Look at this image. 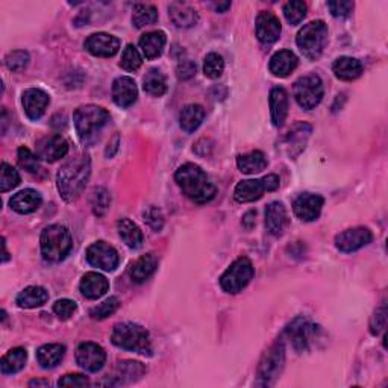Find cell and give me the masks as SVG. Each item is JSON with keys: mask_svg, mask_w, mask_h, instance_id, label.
<instances>
[{"mask_svg": "<svg viewBox=\"0 0 388 388\" xmlns=\"http://www.w3.org/2000/svg\"><path fill=\"white\" fill-rule=\"evenodd\" d=\"M91 174V161L87 154L74 156L61 167L57 174V185L65 202H73L82 194Z\"/></svg>", "mask_w": 388, "mask_h": 388, "instance_id": "1", "label": "cell"}, {"mask_svg": "<svg viewBox=\"0 0 388 388\" xmlns=\"http://www.w3.org/2000/svg\"><path fill=\"white\" fill-rule=\"evenodd\" d=\"M174 179H176L182 193L194 203H207L214 199L217 193L216 185L211 184L207 173L199 165L192 163L181 165L174 174Z\"/></svg>", "mask_w": 388, "mask_h": 388, "instance_id": "2", "label": "cell"}, {"mask_svg": "<svg viewBox=\"0 0 388 388\" xmlns=\"http://www.w3.org/2000/svg\"><path fill=\"white\" fill-rule=\"evenodd\" d=\"M73 121L81 141L90 144L97 139V135L110 121V114L102 106L85 105L74 111Z\"/></svg>", "mask_w": 388, "mask_h": 388, "instance_id": "3", "label": "cell"}, {"mask_svg": "<svg viewBox=\"0 0 388 388\" xmlns=\"http://www.w3.org/2000/svg\"><path fill=\"white\" fill-rule=\"evenodd\" d=\"M41 254L45 261L59 263L67 258L73 247L70 231L61 225H50L44 227L40 237Z\"/></svg>", "mask_w": 388, "mask_h": 388, "instance_id": "4", "label": "cell"}, {"mask_svg": "<svg viewBox=\"0 0 388 388\" xmlns=\"http://www.w3.org/2000/svg\"><path fill=\"white\" fill-rule=\"evenodd\" d=\"M111 341L114 346L125 349V351H131L147 356L152 355L149 332L136 323L125 322L114 326Z\"/></svg>", "mask_w": 388, "mask_h": 388, "instance_id": "5", "label": "cell"}, {"mask_svg": "<svg viewBox=\"0 0 388 388\" xmlns=\"http://www.w3.org/2000/svg\"><path fill=\"white\" fill-rule=\"evenodd\" d=\"M296 43L308 59H318L323 53L326 43H328V26L323 20L309 21L299 30Z\"/></svg>", "mask_w": 388, "mask_h": 388, "instance_id": "6", "label": "cell"}, {"mask_svg": "<svg viewBox=\"0 0 388 388\" xmlns=\"http://www.w3.org/2000/svg\"><path fill=\"white\" fill-rule=\"evenodd\" d=\"M285 364V346L284 341H278L267 352L263 355L260 367H258L256 385L270 387L275 384Z\"/></svg>", "mask_w": 388, "mask_h": 388, "instance_id": "7", "label": "cell"}, {"mask_svg": "<svg viewBox=\"0 0 388 388\" xmlns=\"http://www.w3.org/2000/svg\"><path fill=\"white\" fill-rule=\"evenodd\" d=\"M294 99L303 110H314L323 99V82L317 74L302 76L294 83Z\"/></svg>", "mask_w": 388, "mask_h": 388, "instance_id": "8", "label": "cell"}, {"mask_svg": "<svg viewBox=\"0 0 388 388\" xmlns=\"http://www.w3.org/2000/svg\"><path fill=\"white\" fill-rule=\"evenodd\" d=\"M252 278H254V265L250 263L249 258L243 256L238 258L237 261H234L231 264V267L223 273L222 278H220V285H222L226 293L237 294L250 283V279Z\"/></svg>", "mask_w": 388, "mask_h": 388, "instance_id": "9", "label": "cell"}, {"mask_svg": "<svg viewBox=\"0 0 388 388\" xmlns=\"http://www.w3.org/2000/svg\"><path fill=\"white\" fill-rule=\"evenodd\" d=\"M280 181L276 174H267L263 179H247L241 181L235 187L234 196L241 203H249L261 199L265 192H275L279 188Z\"/></svg>", "mask_w": 388, "mask_h": 388, "instance_id": "10", "label": "cell"}, {"mask_svg": "<svg viewBox=\"0 0 388 388\" xmlns=\"http://www.w3.org/2000/svg\"><path fill=\"white\" fill-rule=\"evenodd\" d=\"M317 332L318 328L316 325L308 322L307 318L298 317L287 326L284 334L296 351L303 352L308 351L309 346L314 343V340L317 338Z\"/></svg>", "mask_w": 388, "mask_h": 388, "instance_id": "11", "label": "cell"}, {"mask_svg": "<svg viewBox=\"0 0 388 388\" xmlns=\"http://www.w3.org/2000/svg\"><path fill=\"white\" fill-rule=\"evenodd\" d=\"M87 261L105 272H112L117 269L120 263V256L117 250L112 246L106 245L105 241H96L87 249Z\"/></svg>", "mask_w": 388, "mask_h": 388, "instance_id": "12", "label": "cell"}, {"mask_svg": "<svg viewBox=\"0 0 388 388\" xmlns=\"http://www.w3.org/2000/svg\"><path fill=\"white\" fill-rule=\"evenodd\" d=\"M374 240V234L367 227H354V229H347L345 232L338 234L336 237V246L340 252L352 254L356 250L367 246Z\"/></svg>", "mask_w": 388, "mask_h": 388, "instance_id": "13", "label": "cell"}, {"mask_svg": "<svg viewBox=\"0 0 388 388\" xmlns=\"http://www.w3.org/2000/svg\"><path fill=\"white\" fill-rule=\"evenodd\" d=\"M105 361L106 354L96 343L87 341V343H82L76 349V363L79 364V367L90 371V374H96V371L102 370Z\"/></svg>", "mask_w": 388, "mask_h": 388, "instance_id": "14", "label": "cell"}, {"mask_svg": "<svg viewBox=\"0 0 388 388\" xmlns=\"http://www.w3.org/2000/svg\"><path fill=\"white\" fill-rule=\"evenodd\" d=\"M83 48L87 49V52H90L91 55L94 57H101V58H110L114 57L120 49V40L117 37L105 34V32H99V34H93L90 35Z\"/></svg>", "mask_w": 388, "mask_h": 388, "instance_id": "15", "label": "cell"}, {"mask_svg": "<svg viewBox=\"0 0 388 388\" xmlns=\"http://www.w3.org/2000/svg\"><path fill=\"white\" fill-rule=\"evenodd\" d=\"M256 37L263 44H273L279 40L280 32H283V26L275 14L269 11H261L258 14L256 23Z\"/></svg>", "mask_w": 388, "mask_h": 388, "instance_id": "16", "label": "cell"}, {"mask_svg": "<svg viewBox=\"0 0 388 388\" xmlns=\"http://www.w3.org/2000/svg\"><path fill=\"white\" fill-rule=\"evenodd\" d=\"M146 374V367L139 361H120L117 366L114 367L112 375L108 376L110 385H125L132 384L141 379Z\"/></svg>", "mask_w": 388, "mask_h": 388, "instance_id": "17", "label": "cell"}, {"mask_svg": "<svg viewBox=\"0 0 388 388\" xmlns=\"http://www.w3.org/2000/svg\"><path fill=\"white\" fill-rule=\"evenodd\" d=\"M323 197L318 194L303 193L293 203V211L303 222H314L320 217L323 208Z\"/></svg>", "mask_w": 388, "mask_h": 388, "instance_id": "18", "label": "cell"}, {"mask_svg": "<svg viewBox=\"0 0 388 388\" xmlns=\"http://www.w3.org/2000/svg\"><path fill=\"white\" fill-rule=\"evenodd\" d=\"M311 132H313V127L308 123H303V121L302 123H296L283 139V147L285 154L290 158L298 156L305 149Z\"/></svg>", "mask_w": 388, "mask_h": 388, "instance_id": "19", "label": "cell"}, {"mask_svg": "<svg viewBox=\"0 0 388 388\" xmlns=\"http://www.w3.org/2000/svg\"><path fill=\"white\" fill-rule=\"evenodd\" d=\"M68 152V143L61 135H50L37 144V156L44 161L55 163L64 158Z\"/></svg>", "mask_w": 388, "mask_h": 388, "instance_id": "20", "label": "cell"}, {"mask_svg": "<svg viewBox=\"0 0 388 388\" xmlns=\"http://www.w3.org/2000/svg\"><path fill=\"white\" fill-rule=\"evenodd\" d=\"M139 97L135 81L129 76H120L112 82V101L120 108H129Z\"/></svg>", "mask_w": 388, "mask_h": 388, "instance_id": "21", "label": "cell"}, {"mask_svg": "<svg viewBox=\"0 0 388 388\" xmlns=\"http://www.w3.org/2000/svg\"><path fill=\"white\" fill-rule=\"evenodd\" d=\"M49 103H50V97L43 90L29 88L23 93V108H25L26 116L30 120L41 119Z\"/></svg>", "mask_w": 388, "mask_h": 388, "instance_id": "22", "label": "cell"}, {"mask_svg": "<svg viewBox=\"0 0 388 388\" xmlns=\"http://www.w3.org/2000/svg\"><path fill=\"white\" fill-rule=\"evenodd\" d=\"M288 225V216L285 207L280 202H272L265 208V227L267 231L275 235V237H280L284 234L285 227Z\"/></svg>", "mask_w": 388, "mask_h": 388, "instance_id": "23", "label": "cell"}, {"mask_svg": "<svg viewBox=\"0 0 388 388\" xmlns=\"http://www.w3.org/2000/svg\"><path fill=\"white\" fill-rule=\"evenodd\" d=\"M41 194L32 188L21 190L17 194H14L10 201L11 208L15 212H19V214H30V212H35L41 207Z\"/></svg>", "mask_w": 388, "mask_h": 388, "instance_id": "24", "label": "cell"}, {"mask_svg": "<svg viewBox=\"0 0 388 388\" xmlns=\"http://www.w3.org/2000/svg\"><path fill=\"white\" fill-rule=\"evenodd\" d=\"M269 103H270L273 126L280 127L285 123L288 114V93L283 87L272 88L269 96Z\"/></svg>", "mask_w": 388, "mask_h": 388, "instance_id": "25", "label": "cell"}, {"mask_svg": "<svg viewBox=\"0 0 388 388\" xmlns=\"http://www.w3.org/2000/svg\"><path fill=\"white\" fill-rule=\"evenodd\" d=\"M79 288L81 293L85 296L87 299H99L110 290V283L101 273L90 272L82 278Z\"/></svg>", "mask_w": 388, "mask_h": 388, "instance_id": "26", "label": "cell"}, {"mask_svg": "<svg viewBox=\"0 0 388 388\" xmlns=\"http://www.w3.org/2000/svg\"><path fill=\"white\" fill-rule=\"evenodd\" d=\"M158 267V258L154 254L143 255L139 260L134 261L129 267V276H131L132 283L143 284L154 275Z\"/></svg>", "mask_w": 388, "mask_h": 388, "instance_id": "27", "label": "cell"}, {"mask_svg": "<svg viewBox=\"0 0 388 388\" xmlns=\"http://www.w3.org/2000/svg\"><path fill=\"white\" fill-rule=\"evenodd\" d=\"M169 15L173 21V25L182 29L193 28L197 25V21H199V14H197L194 8L182 2H174L170 5Z\"/></svg>", "mask_w": 388, "mask_h": 388, "instance_id": "28", "label": "cell"}, {"mask_svg": "<svg viewBox=\"0 0 388 388\" xmlns=\"http://www.w3.org/2000/svg\"><path fill=\"white\" fill-rule=\"evenodd\" d=\"M298 67V57L292 50H279L270 59V72L278 78H287Z\"/></svg>", "mask_w": 388, "mask_h": 388, "instance_id": "29", "label": "cell"}, {"mask_svg": "<svg viewBox=\"0 0 388 388\" xmlns=\"http://www.w3.org/2000/svg\"><path fill=\"white\" fill-rule=\"evenodd\" d=\"M165 43L167 38L163 30H154V32H147L140 38V48L147 59L161 57Z\"/></svg>", "mask_w": 388, "mask_h": 388, "instance_id": "30", "label": "cell"}, {"mask_svg": "<svg viewBox=\"0 0 388 388\" xmlns=\"http://www.w3.org/2000/svg\"><path fill=\"white\" fill-rule=\"evenodd\" d=\"M332 70L341 81H355L363 73V64L351 57H341L332 64Z\"/></svg>", "mask_w": 388, "mask_h": 388, "instance_id": "31", "label": "cell"}, {"mask_svg": "<svg viewBox=\"0 0 388 388\" xmlns=\"http://www.w3.org/2000/svg\"><path fill=\"white\" fill-rule=\"evenodd\" d=\"M117 231L120 238L125 241V245L131 249H140L143 246V232L139 226H136L132 220L129 218H120L117 222Z\"/></svg>", "mask_w": 388, "mask_h": 388, "instance_id": "32", "label": "cell"}, {"mask_svg": "<svg viewBox=\"0 0 388 388\" xmlns=\"http://www.w3.org/2000/svg\"><path fill=\"white\" fill-rule=\"evenodd\" d=\"M17 305L20 308H38V307H43L45 302L49 300V293L45 292V288L43 287H28L23 290L19 296H17Z\"/></svg>", "mask_w": 388, "mask_h": 388, "instance_id": "33", "label": "cell"}, {"mask_svg": "<svg viewBox=\"0 0 388 388\" xmlns=\"http://www.w3.org/2000/svg\"><path fill=\"white\" fill-rule=\"evenodd\" d=\"M28 352L23 347H15L8 352L0 361V370L3 375H14L26 366Z\"/></svg>", "mask_w": 388, "mask_h": 388, "instance_id": "34", "label": "cell"}, {"mask_svg": "<svg viewBox=\"0 0 388 388\" xmlns=\"http://www.w3.org/2000/svg\"><path fill=\"white\" fill-rule=\"evenodd\" d=\"M203 117H205V110L201 105H194V103L187 105L182 108L181 116H179L181 127L184 129L185 132L192 134L202 125Z\"/></svg>", "mask_w": 388, "mask_h": 388, "instance_id": "35", "label": "cell"}, {"mask_svg": "<svg viewBox=\"0 0 388 388\" xmlns=\"http://www.w3.org/2000/svg\"><path fill=\"white\" fill-rule=\"evenodd\" d=\"M267 164H269L267 158H265V155L260 150L250 152V154L240 155L237 158V165H238L240 172L246 173V174L260 173L265 169V167H267Z\"/></svg>", "mask_w": 388, "mask_h": 388, "instance_id": "36", "label": "cell"}, {"mask_svg": "<svg viewBox=\"0 0 388 388\" xmlns=\"http://www.w3.org/2000/svg\"><path fill=\"white\" fill-rule=\"evenodd\" d=\"M65 347L63 345H44L37 352V360L43 369L57 367L64 358Z\"/></svg>", "mask_w": 388, "mask_h": 388, "instance_id": "37", "label": "cell"}, {"mask_svg": "<svg viewBox=\"0 0 388 388\" xmlns=\"http://www.w3.org/2000/svg\"><path fill=\"white\" fill-rule=\"evenodd\" d=\"M143 88L147 94L161 97L167 91V81L165 76L158 70V68H152L149 73H146L143 79Z\"/></svg>", "mask_w": 388, "mask_h": 388, "instance_id": "38", "label": "cell"}, {"mask_svg": "<svg viewBox=\"0 0 388 388\" xmlns=\"http://www.w3.org/2000/svg\"><path fill=\"white\" fill-rule=\"evenodd\" d=\"M88 201L91 210H93L94 216L97 217H103L111 208V194L108 190L103 187H96L91 190Z\"/></svg>", "mask_w": 388, "mask_h": 388, "instance_id": "39", "label": "cell"}, {"mask_svg": "<svg viewBox=\"0 0 388 388\" xmlns=\"http://www.w3.org/2000/svg\"><path fill=\"white\" fill-rule=\"evenodd\" d=\"M158 21V10L154 5H135L132 23L136 29H141L144 26L154 25Z\"/></svg>", "mask_w": 388, "mask_h": 388, "instance_id": "40", "label": "cell"}, {"mask_svg": "<svg viewBox=\"0 0 388 388\" xmlns=\"http://www.w3.org/2000/svg\"><path fill=\"white\" fill-rule=\"evenodd\" d=\"M20 184V174L12 165L2 163L0 167V192L6 193Z\"/></svg>", "mask_w": 388, "mask_h": 388, "instance_id": "41", "label": "cell"}, {"mask_svg": "<svg viewBox=\"0 0 388 388\" xmlns=\"http://www.w3.org/2000/svg\"><path fill=\"white\" fill-rule=\"evenodd\" d=\"M225 70V61L218 53H208L205 57L203 63V73L210 79H218Z\"/></svg>", "mask_w": 388, "mask_h": 388, "instance_id": "42", "label": "cell"}, {"mask_svg": "<svg viewBox=\"0 0 388 388\" xmlns=\"http://www.w3.org/2000/svg\"><path fill=\"white\" fill-rule=\"evenodd\" d=\"M143 64V59L140 57L139 50L135 49L134 44H127L126 49L121 53V61L120 65L121 68H125L126 72H136Z\"/></svg>", "mask_w": 388, "mask_h": 388, "instance_id": "43", "label": "cell"}, {"mask_svg": "<svg viewBox=\"0 0 388 388\" xmlns=\"http://www.w3.org/2000/svg\"><path fill=\"white\" fill-rule=\"evenodd\" d=\"M284 15L290 25H293V26L299 25V23L305 19V15H307V5L303 2H299V0H292V2L285 3Z\"/></svg>", "mask_w": 388, "mask_h": 388, "instance_id": "44", "label": "cell"}, {"mask_svg": "<svg viewBox=\"0 0 388 388\" xmlns=\"http://www.w3.org/2000/svg\"><path fill=\"white\" fill-rule=\"evenodd\" d=\"M5 64L14 73L25 70L29 64V53L25 50H14L8 53V57L5 58Z\"/></svg>", "mask_w": 388, "mask_h": 388, "instance_id": "45", "label": "cell"}, {"mask_svg": "<svg viewBox=\"0 0 388 388\" xmlns=\"http://www.w3.org/2000/svg\"><path fill=\"white\" fill-rule=\"evenodd\" d=\"M37 155H34L28 147H20L19 154H17V161L19 165L21 167L23 170H26L28 173H37L40 170V163H38Z\"/></svg>", "mask_w": 388, "mask_h": 388, "instance_id": "46", "label": "cell"}, {"mask_svg": "<svg viewBox=\"0 0 388 388\" xmlns=\"http://www.w3.org/2000/svg\"><path fill=\"white\" fill-rule=\"evenodd\" d=\"M120 307V302L117 298H110L106 299L105 302H102L101 305L94 307L93 309L90 311V316L93 318H97V320H101V318H106L110 317L111 314L116 313Z\"/></svg>", "mask_w": 388, "mask_h": 388, "instance_id": "47", "label": "cell"}, {"mask_svg": "<svg viewBox=\"0 0 388 388\" xmlns=\"http://www.w3.org/2000/svg\"><path fill=\"white\" fill-rule=\"evenodd\" d=\"M144 222L149 225L152 231L159 232L164 226L163 211L156 207H149L146 211H144Z\"/></svg>", "mask_w": 388, "mask_h": 388, "instance_id": "48", "label": "cell"}, {"mask_svg": "<svg viewBox=\"0 0 388 388\" xmlns=\"http://www.w3.org/2000/svg\"><path fill=\"white\" fill-rule=\"evenodd\" d=\"M76 303L70 299H59L55 302V305H53V313H55L61 320H67V318H70L74 311H76Z\"/></svg>", "mask_w": 388, "mask_h": 388, "instance_id": "49", "label": "cell"}, {"mask_svg": "<svg viewBox=\"0 0 388 388\" xmlns=\"http://www.w3.org/2000/svg\"><path fill=\"white\" fill-rule=\"evenodd\" d=\"M385 325H387V311H385V305H382L381 308H378L375 311L374 317H371L370 332L374 334V336H379V334L385 329Z\"/></svg>", "mask_w": 388, "mask_h": 388, "instance_id": "50", "label": "cell"}, {"mask_svg": "<svg viewBox=\"0 0 388 388\" xmlns=\"http://www.w3.org/2000/svg\"><path fill=\"white\" fill-rule=\"evenodd\" d=\"M328 8L334 17H347L354 10V2H349V0H337V2H328Z\"/></svg>", "mask_w": 388, "mask_h": 388, "instance_id": "51", "label": "cell"}, {"mask_svg": "<svg viewBox=\"0 0 388 388\" xmlns=\"http://www.w3.org/2000/svg\"><path fill=\"white\" fill-rule=\"evenodd\" d=\"M59 387H87L90 385V381L87 376L74 374V375H65L58 381Z\"/></svg>", "mask_w": 388, "mask_h": 388, "instance_id": "52", "label": "cell"}, {"mask_svg": "<svg viewBox=\"0 0 388 388\" xmlns=\"http://www.w3.org/2000/svg\"><path fill=\"white\" fill-rule=\"evenodd\" d=\"M176 73H178V78L182 79V81L192 79L193 76L196 74V64L193 63V61H190V59L181 61V63L178 64Z\"/></svg>", "mask_w": 388, "mask_h": 388, "instance_id": "53", "label": "cell"}, {"mask_svg": "<svg viewBox=\"0 0 388 388\" xmlns=\"http://www.w3.org/2000/svg\"><path fill=\"white\" fill-rule=\"evenodd\" d=\"M119 143H120V136H119V135H114V136H112V140H111V143L108 144V149L111 147V150L106 152V156L111 158V156L116 155V152L119 150Z\"/></svg>", "mask_w": 388, "mask_h": 388, "instance_id": "54", "label": "cell"}, {"mask_svg": "<svg viewBox=\"0 0 388 388\" xmlns=\"http://www.w3.org/2000/svg\"><path fill=\"white\" fill-rule=\"evenodd\" d=\"M255 216H256L255 211H249L247 214L243 217V225H245L246 229H252V227H254V225H255Z\"/></svg>", "mask_w": 388, "mask_h": 388, "instance_id": "55", "label": "cell"}, {"mask_svg": "<svg viewBox=\"0 0 388 388\" xmlns=\"http://www.w3.org/2000/svg\"><path fill=\"white\" fill-rule=\"evenodd\" d=\"M214 8H216V11H218V12H226V11L229 10V8H231V2L216 3V5H214Z\"/></svg>", "mask_w": 388, "mask_h": 388, "instance_id": "56", "label": "cell"}, {"mask_svg": "<svg viewBox=\"0 0 388 388\" xmlns=\"http://www.w3.org/2000/svg\"><path fill=\"white\" fill-rule=\"evenodd\" d=\"M29 385L30 387H49L50 384H49V381H40V379H38V381H30Z\"/></svg>", "mask_w": 388, "mask_h": 388, "instance_id": "57", "label": "cell"}, {"mask_svg": "<svg viewBox=\"0 0 388 388\" xmlns=\"http://www.w3.org/2000/svg\"><path fill=\"white\" fill-rule=\"evenodd\" d=\"M8 260H10V256H8V252H6V243H5V238H3V263H6Z\"/></svg>", "mask_w": 388, "mask_h": 388, "instance_id": "58", "label": "cell"}]
</instances>
